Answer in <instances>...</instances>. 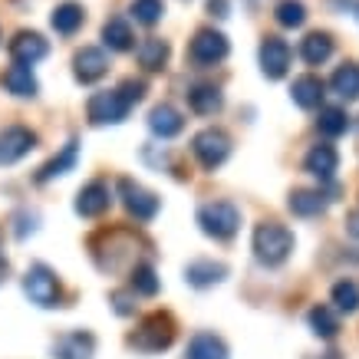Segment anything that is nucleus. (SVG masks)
<instances>
[{
  "mask_svg": "<svg viewBox=\"0 0 359 359\" xmlns=\"http://www.w3.org/2000/svg\"><path fill=\"white\" fill-rule=\"evenodd\" d=\"M145 96V83L142 79H126L119 89H109V93H96V96L86 102L89 122L93 126H116L129 116V109Z\"/></svg>",
  "mask_w": 359,
  "mask_h": 359,
  "instance_id": "f257e3e1",
  "label": "nucleus"
},
{
  "mask_svg": "<svg viewBox=\"0 0 359 359\" xmlns=\"http://www.w3.org/2000/svg\"><path fill=\"white\" fill-rule=\"evenodd\" d=\"M290 250H294V234L277 224V221H264L257 224L254 231V257L267 267H280L287 257H290Z\"/></svg>",
  "mask_w": 359,
  "mask_h": 359,
  "instance_id": "f03ea898",
  "label": "nucleus"
},
{
  "mask_svg": "<svg viewBox=\"0 0 359 359\" xmlns=\"http://www.w3.org/2000/svg\"><path fill=\"white\" fill-rule=\"evenodd\" d=\"M175 339V320L168 313H152L139 323V330L129 337V346L139 353H162Z\"/></svg>",
  "mask_w": 359,
  "mask_h": 359,
  "instance_id": "7ed1b4c3",
  "label": "nucleus"
},
{
  "mask_svg": "<svg viewBox=\"0 0 359 359\" xmlns=\"http://www.w3.org/2000/svg\"><path fill=\"white\" fill-rule=\"evenodd\" d=\"M198 224H201V231H205L208 238L228 241L241 228V211L231 201H211V205L198 208Z\"/></svg>",
  "mask_w": 359,
  "mask_h": 359,
  "instance_id": "20e7f679",
  "label": "nucleus"
},
{
  "mask_svg": "<svg viewBox=\"0 0 359 359\" xmlns=\"http://www.w3.org/2000/svg\"><path fill=\"white\" fill-rule=\"evenodd\" d=\"M23 290L30 297V304L43 306H60V280H56V273L46 267V264H33L27 277H23Z\"/></svg>",
  "mask_w": 359,
  "mask_h": 359,
  "instance_id": "39448f33",
  "label": "nucleus"
},
{
  "mask_svg": "<svg viewBox=\"0 0 359 359\" xmlns=\"http://www.w3.org/2000/svg\"><path fill=\"white\" fill-rule=\"evenodd\" d=\"M191 152L205 168H218L231 155V139L221 129H205L191 139Z\"/></svg>",
  "mask_w": 359,
  "mask_h": 359,
  "instance_id": "423d86ee",
  "label": "nucleus"
},
{
  "mask_svg": "<svg viewBox=\"0 0 359 359\" xmlns=\"http://www.w3.org/2000/svg\"><path fill=\"white\" fill-rule=\"evenodd\" d=\"M228 56V40H224V33H218V30H198L195 33V40H191V46H188V60L195 66H215V63H221Z\"/></svg>",
  "mask_w": 359,
  "mask_h": 359,
  "instance_id": "0eeeda50",
  "label": "nucleus"
},
{
  "mask_svg": "<svg viewBox=\"0 0 359 359\" xmlns=\"http://www.w3.org/2000/svg\"><path fill=\"white\" fill-rule=\"evenodd\" d=\"M119 195L122 205L135 221H152L158 215V198L152 191H145L142 185H135L132 178H119Z\"/></svg>",
  "mask_w": 359,
  "mask_h": 359,
  "instance_id": "6e6552de",
  "label": "nucleus"
},
{
  "mask_svg": "<svg viewBox=\"0 0 359 359\" xmlns=\"http://www.w3.org/2000/svg\"><path fill=\"white\" fill-rule=\"evenodd\" d=\"M261 69L267 79H280L290 69V46L280 36H264L261 43Z\"/></svg>",
  "mask_w": 359,
  "mask_h": 359,
  "instance_id": "1a4fd4ad",
  "label": "nucleus"
},
{
  "mask_svg": "<svg viewBox=\"0 0 359 359\" xmlns=\"http://www.w3.org/2000/svg\"><path fill=\"white\" fill-rule=\"evenodd\" d=\"M33 145H36V135H33L30 129H23V126H7V129L0 132V165L20 162Z\"/></svg>",
  "mask_w": 359,
  "mask_h": 359,
  "instance_id": "9d476101",
  "label": "nucleus"
},
{
  "mask_svg": "<svg viewBox=\"0 0 359 359\" xmlns=\"http://www.w3.org/2000/svg\"><path fill=\"white\" fill-rule=\"evenodd\" d=\"M50 53V46H46V40L40 36V33H17L11 40V56H13V63L17 66H33V63H40L43 56Z\"/></svg>",
  "mask_w": 359,
  "mask_h": 359,
  "instance_id": "9b49d317",
  "label": "nucleus"
},
{
  "mask_svg": "<svg viewBox=\"0 0 359 359\" xmlns=\"http://www.w3.org/2000/svg\"><path fill=\"white\" fill-rule=\"evenodd\" d=\"M106 69H109V60L102 50L96 46H83L76 56H73V73H76L79 83H96V79L106 76Z\"/></svg>",
  "mask_w": 359,
  "mask_h": 359,
  "instance_id": "f8f14e48",
  "label": "nucleus"
},
{
  "mask_svg": "<svg viewBox=\"0 0 359 359\" xmlns=\"http://www.w3.org/2000/svg\"><path fill=\"white\" fill-rule=\"evenodd\" d=\"M93 349H96V339L83 330H73L53 343V359H93Z\"/></svg>",
  "mask_w": 359,
  "mask_h": 359,
  "instance_id": "ddd939ff",
  "label": "nucleus"
},
{
  "mask_svg": "<svg viewBox=\"0 0 359 359\" xmlns=\"http://www.w3.org/2000/svg\"><path fill=\"white\" fill-rule=\"evenodd\" d=\"M188 106H191L195 116H215L224 106V96H221V89L215 83H198V86L188 89Z\"/></svg>",
  "mask_w": 359,
  "mask_h": 359,
  "instance_id": "4468645a",
  "label": "nucleus"
},
{
  "mask_svg": "<svg viewBox=\"0 0 359 359\" xmlns=\"http://www.w3.org/2000/svg\"><path fill=\"white\" fill-rule=\"evenodd\" d=\"M109 205H112L109 188L102 185V182H89V185L79 191V198H76V211L83 215V218H99Z\"/></svg>",
  "mask_w": 359,
  "mask_h": 359,
  "instance_id": "2eb2a0df",
  "label": "nucleus"
},
{
  "mask_svg": "<svg viewBox=\"0 0 359 359\" xmlns=\"http://www.w3.org/2000/svg\"><path fill=\"white\" fill-rule=\"evenodd\" d=\"M337 165H339V155H337L333 145H313V149L306 152V158H304V168L310 175H316L320 182H330L333 172H337Z\"/></svg>",
  "mask_w": 359,
  "mask_h": 359,
  "instance_id": "dca6fc26",
  "label": "nucleus"
},
{
  "mask_svg": "<svg viewBox=\"0 0 359 359\" xmlns=\"http://www.w3.org/2000/svg\"><path fill=\"white\" fill-rule=\"evenodd\" d=\"M149 129L158 135V139H175L178 132L185 129V119H182V112L172 109V106H155L149 112Z\"/></svg>",
  "mask_w": 359,
  "mask_h": 359,
  "instance_id": "f3484780",
  "label": "nucleus"
},
{
  "mask_svg": "<svg viewBox=\"0 0 359 359\" xmlns=\"http://www.w3.org/2000/svg\"><path fill=\"white\" fill-rule=\"evenodd\" d=\"M185 359H228V346H224V339L215 337V333H198V337H191V343H188Z\"/></svg>",
  "mask_w": 359,
  "mask_h": 359,
  "instance_id": "a211bd4d",
  "label": "nucleus"
},
{
  "mask_svg": "<svg viewBox=\"0 0 359 359\" xmlns=\"http://www.w3.org/2000/svg\"><path fill=\"white\" fill-rule=\"evenodd\" d=\"M83 20H86V11L79 7V4H73V0H66V4H60L53 11V17H50V23H53L56 33H63V36H73V33L83 27Z\"/></svg>",
  "mask_w": 359,
  "mask_h": 359,
  "instance_id": "6ab92c4d",
  "label": "nucleus"
},
{
  "mask_svg": "<svg viewBox=\"0 0 359 359\" xmlns=\"http://www.w3.org/2000/svg\"><path fill=\"white\" fill-rule=\"evenodd\" d=\"M76 145H79L76 139H69V142H66V145H63V152L53 155V158H50V162H46L43 168L36 172V182L43 185V182H50V178H56V175H66V172H69V168L76 165V152H79Z\"/></svg>",
  "mask_w": 359,
  "mask_h": 359,
  "instance_id": "aec40b11",
  "label": "nucleus"
},
{
  "mask_svg": "<svg viewBox=\"0 0 359 359\" xmlns=\"http://www.w3.org/2000/svg\"><path fill=\"white\" fill-rule=\"evenodd\" d=\"M290 96H294V102L300 106V109H316V106H320V99H323V79L297 76Z\"/></svg>",
  "mask_w": 359,
  "mask_h": 359,
  "instance_id": "412c9836",
  "label": "nucleus"
},
{
  "mask_svg": "<svg viewBox=\"0 0 359 359\" xmlns=\"http://www.w3.org/2000/svg\"><path fill=\"white\" fill-rule=\"evenodd\" d=\"M135 56H139V63L145 66L149 73H158V69H165V63H168V43L158 40V36H149V40L139 43Z\"/></svg>",
  "mask_w": 359,
  "mask_h": 359,
  "instance_id": "4be33fe9",
  "label": "nucleus"
},
{
  "mask_svg": "<svg viewBox=\"0 0 359 359\" xmlns=\"http://www.w3.org/2000/svg\"><path fill=\"white\" fill-rule=\"evenodd\" d=\"M300 56H304L310 66L327 63L330 56H333V36H330V33H310V36H304Z\"/></svg>",
  "mask_w": 359,
  "mask_h": 359,
  "instance_id": "5701e85b",
  "label": "nucleus"
},
{
  "mask_svg": "<svg viewBox=\"0 0 359 359\" xmlns=\"http://www.w3.org/2000/svg\"><path fill=\"white\" fill-rule=\"evenodd\" d=\"M224 273H228V267H224V264H215V261H195L185 267L188 283H195V287H211V283L224 280Z\"/></svg>",
  "mask_w": 359,
  "mask_h": 359,
  "instance_id": "b1692460",
  "label": "nucleus"
},
{
  "mask_svg": "<svg viewBox=\"0 0 359 359\" xmlns=\"http://www.w3.org/2000/svg\"><path fill=\"white\" fill-rule=\"evenodd\" d=\"M330 86H333V93H337L339 99H359V66L343 63L337 73H333Z\"/></svg>",
  "mask_w": 359,
  "mask_h": 359,
  "instance_id": "393cba45",
  "label": "nucleus"
},
{
  "mask_svg": "<svg viewBox=\"0 0 359 359\" xmlns=\"http://www.w3.org/2000/svg\"><path fill=\"white\" fill-rule=\"evenodd\" d=\"M4 86L11 89L13 96H36V79H33L30 66H11L7 73H4Z\"/></svg>",
  "mask_w": 359,
  "mask_h": 359,
  "instance_id": "a878e982",
  "label": "nucleus"
},
{
  "mask_svg": "<svg viewBox=\"0 0 359 359\" xmlns=\"http://www.w3.org/2000/svg\"><path fill=\"white\" fill-rule=\"evenodd\" d=\"M102 40H106V46L109 50H132V43H135V36H132V27L122 17H112L106 27H102Z\"/></svg>",
  "mask_w": 359,
  "mask_h": 359,
  "instance_id": "bb28decb",
  "label": "nucleus"
},
{
  "mask_svg": "<svg viewBox=\"0 0 359 359\" xmlns=\"http://www.w3.org/2000/svg\"><path fill=\"white\" fill-rule=\"evenodd\" d=\"M323 208H327V201H323L320 191H306V188H300V191L290 195V211H294L297 218H313V215H320Z\"/></svg>",
  "mask_w": 359,
  "mask_h": 359,
  "instance_id": "cd10ccee",
  "label": "nucleus"
},
{
  "mask_svg": "<svg viewBox=\"0 0 359 359\" xmlns=\"http://www.w3.org/2000/svg\"><path fill=\"white\" fill-rule=\"evenodd\" d=\"M316 129L323 132V135H343L349 129V116L339 106H327V109H320V119H316Z\"/></svg>",
  "mask_w": 359,
  "mask_h": 359,
  "instance_id": "c85d7f7f",
  "label": "nucleus"
},
{
  "mask_svg": "<svg viewBox=\"0 0 359 359\" xmlns=\"http://www.w3.org/2000/svg\"><path fill=\"white\" fill-rule=\"evenodd\" d=\"M310 327H313L316 337L333 339L339 333V320L330 306H313V310H310Z\"/></svg>",
  "mask_w": 359,
  "mask_h": 359,
  "instance_id": "c756f323",
  "label": "nucleus"
},
{
  "mask_svg": "<svg viewBox=\"0 0 359 359\" xmlns=\"http://www.w3.org/2000/svg\"><path fill=\"white\" fill-rule=\"evenodd\" d=\"M273 17H277V23H280V27L294 30V27H304L306 7L300 4V0H280V4H277V11H273Z\"/></svg>",
  "mask_w": 359,
  "mask_h": 359,
  "instance_id": "7c9ffc66",
  "label": "nucleus"
},
{
  "mask_svg": "<svg viewBox=\"0 0 359 359\" xmlns=\"http://www.w3.org/2000/svg\"><path fill=\"white\" fill-rule=\"evenodd\" d=\"M129 283H132V290H135V294H142V297H155V294H158V277H155V271L149 267V264H135V267H132Z\"/></svg>",
  "mask_w": 359,
  "mask_h": 359,
  "instance_id": "2f4dec72",
  "label": "nucleus"
},
{
  "mask_svg": "<svg viewBox=\"0 0 359 359\" xmlns=\"http://www.w3.org/2000/svg\"><path fill=\"white\" fill-rule=\"evenodd\" d=\"M333 304L343 310V313H356L359 310V287L353 280H339L333 287Z\"/></svg>",
  "mask_w": 359,
  "mask_h": 359,
  "instance_id": "473e14b6",
  "label": "nucleus"
},
{
  "mask_svg": "<svg viewBox=\"0 0 359 359\" xmlns=\"http://www.w3.org/2000/svg\"><path fill=\"white\" fill-rule=\"evenodd\" d=\"M132 17L139 23H145V27H152V23L162 20V13H165V4L162 0H132Z\"/></svg>",
  "mask_w": 359,
  "mask_h": 359,
  "instance_id": "72a5a7b5",
  "label": "nucleus"
},
{
  "mask_svg": "<svg viewBox=\"0 0 359 359\" xmlns=\"http://www.w3.org/2000/svg\"><path fill=\"white\" fill-rule=\"evenodd\" d=\"M109 300H112V306H116V313H122V316H129L132 310H135V306H132V294H122V290H116Z\"/></svg>",
  "mask_w": 359,
  "mask_h": 359,
  "instance_id": "f704fd0d",
  "label": "nucleus"
},
{
  "mask_svg": "<svg viewBox=\"0 0 359 359\" xmlns=\"http://www.w3.org/2000/svg\"><path fill=\"white\" fill-rule=\"evenodd\" d=\"M211 17H228V0H208Z\"/></svg>",
  "mask_w": 359,
  "mask_h": 359,
  "instance_id": "c9c22d12",
  "label": "nucleus"
},
{
  "mask_svg": "<svg viewBox=\"0 0 359 359\" xmlns=\"http://www.w3.org/2000/svg\"><path fill=\"white\" fill-rule=\"evenodd\" d=\"M346 231L353 234V238H359V208L346 215Z\"/></svg>",
  "mask_w": 359,
  "mask_h": 359,
  "instance_id": "e433bc0d",
  "label": "nucleus"
},
{
  "mask_svg": "<svg viewBox=\"0 0 359 359\" xmlns=\"http://www.w3.org/2000/svg\"><path fill=\"white\" fill-rule=\"evenodd\" d=\"M7 273V261H4V254H0V277Z\"/></svg>",
  "mask_w": 359,
  "mask_h": 359,
  "instance_id": "4c0bfd02",
  "label": "nucleus"
},
{
  "mask_svg": "<svg viewBox=\"0 0 359 359\" xmlns=\"http://www.w3.org/2000/svg\"><path fill=\"white\" fill-rule=\"evenodd\" d=\"M356 17H359V4H356Z\"/></svg>",
  "mask_w": 359,
  "mask_h": 359,
  "instance_id": "58836bf2",
  "label": "nucleus"
}]
</instances>
